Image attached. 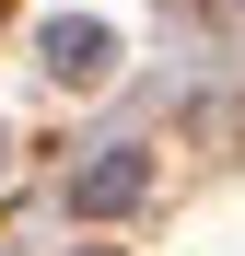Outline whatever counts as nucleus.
I'll list each match as a JSON object with an SVG mask.
<instances>
[{"label":"nucleus","instance_id":"f257e3e1","mask_svg":"<svg viewBox=\"0 0 245 256\" xmlns=\"http://www.w3.org/2000/svg\"><path fill=\"white\" fill-rule=\"evenodd\" d=\"M140 186H152V163H140V152H117V163H94V175L70 186V210H129Z\"/></svg>","mask_w":245,"mask_h":256},{"label":"nucleus","instance_id":"f03ea898","mask_svg":"<svg viewBox=\"0 0 245 256\" xmlns=\"http://www.w3.org/2000/svg\"><path fill=\"white\" fill-rule=\"evenodd\" d=\"M47 58H59L70 82H94V70L117 58V47H105V24H59V35H47Z\"/></svg>","mask_w":245,"mask_h":256}]
</instances>
